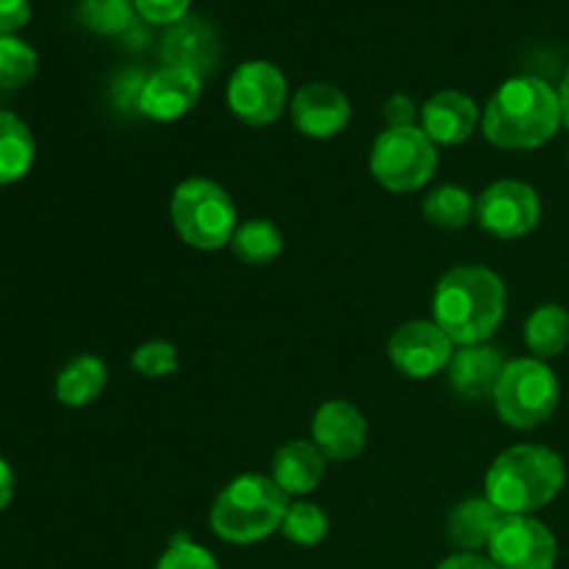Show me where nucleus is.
I'll return each instance as SVG.
<instances>
[{"label":"nucleus","mask_w":569,"mask_h":569,"mask_svg":"<svg viewBox=\"0 0 569 569\" xmlns=\"http://www.w3.org/2000/svg\"><path fill=\"white\" fill-rule=\"evenodd\" d=\"M431 309L450 342L483 345L506 317V283L489 267L459 264L439 278Z\"/></svg>","instance_id":"obj_1"},{"label":"nucleus","mask_w":569,"mask_h":569,"mask_svg":"<svg viewBox=\"0 0 569 569\" xmlns=\"http://www.w3.org/2000/svg\"><path fill=\"white\" fill-rule=\"evenodd\" d=\"M559 89L533 76L509 78L483 111V137L500 150H537L559 133Z\"/></svg>","instance_id":"obj_2"},{"label":"nucleus","mask_w":569,"mask_h":569,"mask_svg":"<svg viewBox=\"0 0 569 569\" xmlns=\"http://www.w3.org/2000/svg\"><path fill=\"white\" fill-rule=\"evenodd\" d=\"M567 470L545 445H515L487 472V500L500 515H533L559 498Z\"/></svg>","instance_id":"obj_3"},{"label":"nucleus","mask_w":569,"mask_h":569,"mask_svg":"<svg viewBox=\"0 0 569 569\" xmlns=\"http://www.w3.org/2000/svg\"><path fill=\"white\" fill-rule=\"evenodd\" d=\"M289 506V495L272 478L248 472L217 495L209 526L222 542L256 545L281 531Z\"/></svg>","instance_id":"obj_4"},{"label":"nucleus","mask_w":569,"mask_h":569,"mask_svg":"<svg viewBox=\"0 0 569 569\" xmlns=\"http://www.w3.org/2000/svg\"><path fill=\"white\" fill-rule=\"evenodd\" d=\"M170 220L178 237L194 250H220L231 244L239 228L237 203L209 178H187L170 200Z\"/></svg>","instance_id":"obj_5"},{"label":"nucleus","mask_w":569,"mask_h":569,"mask_svg":"<svg viewBox=\"0 0 569 569\" xmlns=\"http://www.w3.org/2000/svg\"><path fill=\"white\" fill-rule=\"evenodd\" d=\"M559 378L542 359L506 361L492 400L498 417L517 431L545 426L559 406Z\"/></svg>","instance_id":"obj_6"},{"label":"nucleus","mask_w":569,"mask_h":569,"mask_svg":"<svg viewBox=\"0 0 569 569\" xmlns=\"http://www.w3.org/2000/svg\"><path fill=\"white\" fill-rule=\"evenodd\" d=\"M437 164V144L420 126L387 128L370 150L372 178L389 192H417L431 181Z\"/></svg>","instance_id":"obj_7"},{"label":"nucleus","mask_w":569,"mask_h":569,"mask_svg":"<svg viewBox=\"0 0 569 569\" xmlns=\"http://www.w3.org/2000/svg\"><path fill=\"white\" fill-rule=\"evenodd\" d=\"M287 76L270 61H244L228 81V109L244 126H272L287 109Z\"/></svg>","instance_id":"obj_8"},{"label":"nucleus","mask_w":569,"mask_h":569,"mask_svg":"<svg viewBox=\"0 0 569 569\" xmlns=\"http://www.w3.org/2000/svg\"><path fill=\"white\" fill-rule=\"evenodd\" d=\"M487 550L498 569H553L559 542L533 515H503Z\"/></svg>","instance_id":"obj_9"},{"label":"nucleus","mask_w":569,"mask_h":569,"mask_svg":"<svg viewBox=\"0 0 569 569\" xmlns=\"http://www.w3.org/2000/svg\"><path fill=\"white\" fill-rule=\"evenodd\" d=\"M476 220L498 239H520L542 220V200L531 183L495 181L476 200Z\"/></svg>","instance_id":"obj_10"},{"label":"nucleus","mask_w":569,"mask_h":569,"mask_svg":"<svg viewBox=\"0 0 569 569\" xmlns=\"http://www.w3.org/2000/svg\"><path fill=\"white\" fill-rule=\"evenodd\" d=\"M387 353L395 370L403 372L406 378H415V381H426V378L448 370L456 345L433 320H415L400 326L389 337Z\"/></svg>","instance_id":"obj_11"},{"label":"nucleus","mask_w":569,"mask_h":569,"mask_svg":"<svg viewBox=\"0 0 569 569\" xmlns=\"http://www.w3.org/2000/svg\"><path fill=\"white\" fill-rule=\"evenodd\" d=\"M292 126L309 139H333L348 128L353 109L348 94L333 83H306L289 103Z\"/></svg>","instance_id":"obj_12"},{"label":"nucleus","mask_w":569,"mask_h":569,"mask_svg":"<svg viewBox=\"0 0 569 569\" xmlns=\"http://www.w3.org/2000/svg\"><path fill=\"white\" fill-rule=\"evenodd\" d=\"M200 87H203V78L198 72L164 64L142 81L137 109L156 122L181 120L198 103Z\"/></svg>","instance_id":"obj_13"},{"label":"nucleus","mask_w":569,"mask_h":569,"mask_svg":"<svg viewBox=\"0 0 569 569\" xmlns=\"http://www.w3.org/2000/svg\"><path fill=\"white\" fill-rule=\"evenodd\" d=\"M311 439L328 461H350L365 450L367 420L348 400H328L317 409Z\"/></svg>","instance_id":"obj_14"},{"label":"nucleus","mask_w":569,"mask_h":569,"mask_svg":"<svg viewBox=\"0 0 569 569\" xmlns=\"http://www.w3.org/2000/svg\"><path fill=\"white\" fill-rule=\"evenodd\" d=\"M478 120V106L470 94L459 92V89H442V92L431 94L426 106L420 109V128L428 133L433 144H453L467 142L476 133Z\"/></svg>","instance_id":"obj_15"},{"label":"nucleus","mask_w":569,"mask_h":569,"mask_svg":"<svg viewBox=\"0 0 569 569\" xmlns=\"http://www.w3.org/2000/svg\"><path fill=\"white\" fill-rule=\"evenodd\" d=\"M506 370V359L498 348L483 345H465L453 353L448 365V381L459 398L481 400L492 398L500 376Z\"/></svg>","instance_id":"obj_16"},{"label":"nucleus","mask_w":569,"mask_h":569,"mask_svg":"<svg viewBox=\"0 0 569 569\" xmlns=\"http://www.w3.org/2000/svg\"><path fill=\"white\" fill-rule=\"evenodd\" d=\"M326 461L328 459L315 442L295 439V442L278 448L270 478L287 495H309L320 487L322 476H326Z\"/></svg>","instance_id":"obj_17"},{"label":"nucleus","mask_w":569,"mask_h":569,"mask_svg":"<svg viewBox=\"0 0 569 569\" xmlns=\"http://www.w3.org/2000/svg\"><path fill=\"white\" fill-rule=\"evenodd\" d=\"M214 56V31H211L203 20H194V17H187V20L170 26L164 44H161V59H164V64L192 70L198 72L200 78H203V72L211 67Z\"/></svg>","instance_id":"obj_18"},{"label":"nucleus","mask_w":569,"mask_h":569,"mask_svg":"<svg viewBox=\"0 0 569 569\" xmlns=\"http://www.w3.org/2000/svg\"><path fill=\"white\" fill-rule=\"evenodd\" d=\"M500 517L503 515L487 498L465 500L450 511L448 539L453 548H459V553H478L481 548H489Z\"/></svg>","instance_id":"obj_19"},{"label":"nucleus","mask_w":569,"mask_h":569,"mask_svg":"<svg viewBox=\"0 0 569 569\" xmlns=\"http://www.w3.org/2000/svg\"><path fill=\"white\" fill-rule=\"evenodd\" d=\"M106 383H109V370H106L103 359L83 353L56 376V400L70 409H83L100 398Z\"/></svg>","instance_id":"obj_20"},{"label":"nucleus","mask_w":569,"mask_h":569,"mask_svg":"<svg viewBox=\"0 0 569 569\" xmlns=\"http://www.w3.org/2000/svg\"><path fill=\"white\" fill-rule=\"evenodd\" d=\"M37 159V142L26 122L11 111H0V187L22 181Z\"/></svg>","instance_id":"obj_21"},{"label":"nucleus","mask_w":569,"mask_h":569,"mask_svg":"<svg viewBox=\"0 0 569 569\" xmlns=\"http://www.w3.org/2000/svg\"><path fill=\"white\" fill-rule=\"evenodd\" d=\"M526 348L533 359H556L569 348V311L559 303H545L526 320Z\"/></svg>","instance_id":"obj_22"},{"label":"nucleus","mask_w":569,"mask_h":569,"mask_svg":"<svg viewBox=\"0 0 569 569\" xmlns=\"http://www.w3.org/2000/svg\"><path fill=\"white\" fill-rule=\"evenodd\" d=\"M231 250L250 267H264L283 253V233L270 220H248L237 228Z\"/></svg>","instance_id":"obj_23"},{"label":"nucleus","mask_w":569,"mask_h":569,"mask_svg":"<svg viewBox=\"0 0 569 569\" xmlns=\"http://www.w3.org/2000/svg\"><path fill=\"white\" fill-rule=\"evenodd\" d=\"M422 214L433 228L461 231L476 217V198L456 183H445L422 200Z\"/></svg>","instance_id":"obj_24"},{"label":"nucleus","mask_w":569,"mask_h":569,"mask_svg":"<svg viewBox=\"0 0 569 569\" xmlns=\"http://www.w3.org/2000/svg\"><path fill=\"white\" fill-rule=\"evenodd\" d=\"M133 0H81L83 26L100 37H120L133 26Z\"/></svg>","instance_id":"obj_25"},{"label":"nucleus","mask_w":569,"mask_h":569,"mask_svg":"<svg viewBox=\"0 0 569 569\" xmlns=\"http://www.w3.org/2000/svg\"><path fill=\"white\" fill-rule=\"evenodd\" d=\"M281 533L292 545L315 548L328 537V517L317 503H292L283 517Z\"/></svg>","instance_id":"obj_26"},{"label":"nucleus","mask_w":569,"mask_h":569,"mask_svg":"<svg viewBox=\"0 0 569 569\" xmlns=\"http://www.w3.org/2000/svg\"><path fill=\"white\" fill-rule=\"evenodd\" d=\"M37 72V50L20 37H0V89H20Z\"/></svg>","instance_id":"obj_27"},{"label":"nucleus","mask_w":569,"mask_h":569,"mask_svg":"<svg viewBox=\"0 0 569 569\" xmlns=\"http://www.w3.org/2000/svg\"><path fill=\"white\" fill-rule=\"evenodd\" d=\"M178 350L176 345L164 342V339H153L133 350L131 367L144 378H167L178 370Z\"/></svg>","instance_id":"obj_28"},{"label":"nucleus","mask_w":569,"mask_h":569,"mask_svg":"<svg viewBox=\"0 0 569 569\" xmlns=\"http://www.w3.org/2000/svg\"><path fill=\"white\" fill-rule=\"evenodd\" d=\"M156 569H220V565L209 550L181 533V537H172L170 548L161 553Z\"/></svg>","instance_id":"obj_29"},{"label":"nucleus","mask_w":569,"mask_h":569,"mask_svg":"<svg viewBox=\"0 0 569 569\" xmlns=\"http://www.w3.org/2000/svg\"><path fill=\"white\" fill-rule=\"evenodd\" d=\"M137 14L153 26H176L187 20V11L192 0H133Z\"/></svg>","instance_id":"obj_30"},{"label":"nucleus","mask_w":569,"mask_h":569,"mask_svg":"<svg viewBox=\"0 0 569 569\" xmlns=\"http://www.w3.org/2000/svg\"><path fill=\"white\" fill-rule=\"evenodd\" d=\"M417 103L409 94H392V98L383 103V120L389 122V128H411L417 126Z\"/></svg>","instance_id":"obj_31"},{"label":"nucleus","mask_w":569,"mask_h":569,"mask_svg":"<svg viewBox=\"0 0 569 569\" xmlns=\"http://www.w3.org/2000/svg\"><path fill=\"white\" fill-rule=\"evenodd\" d=\"M31 20V0H0V37H14Z\"/></svg>","instance_id":"obj_32"},{"label":"nucleus","mask_w":569,"mask_h":569,"mask_svg":"<svg viewBox=\"0 0 569 569\" xmlns=\"http://www.w3.org/2000/svg\"><path fill=\"white\" fill-rule=\"evenodd\" d=\"M437 569H498L489 556L481 553H453L442 561Z\"/></svg>","instance_id":"obj_33"},{"label":"nucleus","mask_w":569,"mask_h":569,"mask_svg":"<svg viewBox=\"0 0 569 569\" xmlns=\"http://www.w3.org/2000/svg\"><path fill=\"white\" fill-rule=\"evenodd\" d=\"M11 498H14V472H11L9 461L0 456V511L9 509Z\"/></svg>","instance_id":"obj_34"},{"label":"nucleus","mask_w":569,"mask_h":569,"mask_svg":"<svg viewBox=\"0 0 569 569\" xmlns=\"http://www.w3.org/2000/svg\"><path fill=\"white\" fill-rule=\"evenodd\" d=\"M559 100H561V120H565V126L569 128V67H567L565 78H561Z\"/></svg>","instance_id":"obj_35"},{"label":"nucleus","mask_w":569,"mask_h":569,"mask_svg":"<svg viewBox=\"0 0 569 569\" xmlns=\"http://www.w3.org/2000/svg\"><path fill=\"white\" fill-rule=\"evenodd\" d=\"M567 164H569V153H567Z\"/></svg>","instance_id":"obj_36"}]
</instances>
